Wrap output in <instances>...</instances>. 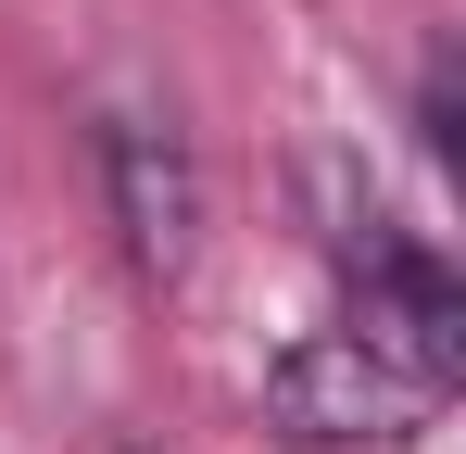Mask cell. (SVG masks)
<instances>
[{"label":"cell","instance_id":"3","mask_svg":"<svg viewBox=\"0 0 466 454\" xmlns=\"http://www.w3.org/2000/svg\"><path fill=\"white\" fill-rule=\"evenodd\" d=\"M101 190H114V227H127L139 278H177L202 253V164L177 139V114H152V101L101 114Z\"/></svg>","mask_w":466,"mask_h":454},{"label":"cell","instance_id":"1","mask_svg":"<svg viewBox=\"0 0 466 454\" xmlns=\"http://www.w3.org/2000/svg\"><path fill=\"white\" fill-rule=\"evenodd\" d=\"M328 253H340V328L366 354H390V366H416L429 391H454L466 378V291H454V265L429 240H403L390 215H366V202L328 227Z\"/></svg>","mask_w":466,"mask_h":454},{"label":"cell","instance_id":"2","mask_svg":"<svg viewBox=\"0 0 466 454\" xmlns=\"http://www.w3.org/2000/svg\"><path fill=\"white\" fill-rule=\"evenodd\" d=\"M265 417H278L290 442L340 454V442H416V429L441 417V391L416 366H390V354H366L353 328H315V341H290V354L265 366Z\"/></svg>","mask_w":466,"mask_h":454}]
</instances>
